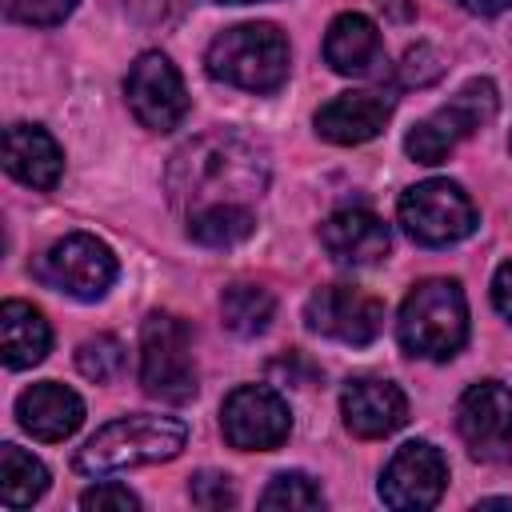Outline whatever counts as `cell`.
Returning a JSON list of instances; mask_svg holds the SVG:
<instances>
[{
	"label": "cell",
	"instance_id": "cell-1",
	"mask_svg": "<svg viewBox=\"0 0 512 512\" xmlns=\"http://www.w3.org/2000/svg\"><path fill=\"white\" fill-rule=\"evenodd\" d=\"M168 200L192 216L204 208H252L268 188V152L236 132H204L172 152Z\"/></svg>",
	"mask_w": 512,
	"mask_h": 512
},
{
	"label": "cell",
	"instance_id": "cell-2",
	"mask_svg": "<svg viewBox=\"0 0 512 512\" xmlns=\"http://www.w3.org/2000/svg\"><path fill=\"white\" fill-rule=\"evenodd\" d=\"M184 440H188V428L176 416H148V412L120 416L88 436V444L76 452V472L112 476L124 468L164 464V460L180 456Z\"/></svg>",
	"mask_w": 512,
	"mask_h": 512
},
{
	"label": "cell",
	"instance_id": "cell-3",
	"mask_svg": "<svg viewBox=\"0 0 512 512\" xmlns=\"http://www.w3.org/2000/svg\"><path fill=\"white\" fill-rule=\"evenodd\" d=\"M396 336L408 356L452 360L468 340V300L464 288L448 276H428L412 284L400 304Z\"/></svg>",
	"mask_w": 512,
	"mask_h": 512
},
{
	"label": "cell",
	"instance_id": "cell-4",
	"mask_svg": "<svg viewBox=\"0 0 512 512\" xmlns=\"http://www.w3.org/2000/svg\"><path fill=\"white\" fill-rule=\"evenodd\" d=\"M288 40L276 24L252 20V24H236L224 28L208 52H204V68L212 80H224L232 88L244 92H276L288 80Z\"/></svg>",
	"mask_w": 512,
	"mask_h": 512
},
{
	"label": "cell",
	"instance_id": "cell-5",
	"mask_svg": "<svg viewBox=\"0 0 512 512\" xmlns=\"http://www.w3.org/2000/svg\"><path fill=\"white\" fill-rule=\"evenodd\" d=\"M196 380L192 328L172 312H148L140 324V388L160 404H188Z\"/></svg>",
	"mask_w": 512,
	"mask_h": 512
},
{
	"label": "cell",
	"instance_id": "cell-6",
	"mask_svg": "<svg viewBox=\"0 0 512 512\" xmlns=\"http://www.w3.org/2000/svg\"><path fill=\"white\" fill-rule=\"evenodd\" d=\"M500 96L496 84L476 76L464 88H456V96H448V104H440L436 112H428L424 120L412 124V132L404 136V152L416 164H440L448 160L472 132H480L484 124L496 120Z\"/></svg>",
	"mask_w": 512,
	"mask_h": 512
},
{
	"label": "cell",
	"instance_id": "cell-7",
	"mask_svg": "<svg viewBox=\"0 0 512 512\" xmlns=\"http://www.w3.org/2000/svg\"><path fill=\"white\" fill-rule=\"evenodd\" d=\"M396 216H400V228L424 248L456 244V240L472 236L476 224H480V212H476L472 196L456 180H420V184H412L400 196Z\"/></svg>",
	"mask_w": 512,
	"mask_h": 512
},
{
	"label": "cell",
	"instance_id": "cell-8",
	"mask_svg": "<svg viewBox=\"0 0 512 512\" xmlns=\"http://www.w3.org/2000/svg\"><path fill=\"white\" fill-rule=\"evenodd\" d=\"M220 432L240 452H272L292 432L288 400L268 384H240L220 404Z\"/></svg>",
	"mask_w": 512,
	"mask_h": 512
},
{
	"label": "cell",
	"instance_id": "cell-9",
	"mask_svg": "<svg viewBox=\"0 0 512 512\" xmlns=\"http://www.w3.org/2000/svg\"><path fill=\"white\" fill-rule=\"evenodd\" d=\"M36 276L48 288L68 292L76 300H100L116 280V256L104 240L88 232H68L40 256Z\"/></svg>",
	"mask_w": 512,
	"mask_h": 512
},
{
	"label": "cell",
	"instance_id": "cell-10",
	"mask_svg": "<svg viewBox=\"0 0 512 512\" xmlns=\"http://www.w3.org/2000/svg\"><path fill=\"white\" fill-rule=\"evenodd\" d=\"M456 432L476 460H512V388L500 380H480L464 388L456 404Z\"/></svg>",
	"mask_w": 512,
	"mask_h": 512
},
{
	"label": "cell",
	"instance_id": "cell-11",
	"mask_svg": "<svg viewBox=\"0 0 512 512\" xmlns=\"http://www.w3.org/2000/svg\"><path fill=\"white\" fill-rule=\"evenodd\" d=\"M124 96H128L132 116L148 132H172L188 116V88L164 52L136 56V64L128 68V80H124Z\"/></svg>",
	"mask_w": 512,
	"mask_h": 512
},
{
	"label": "cell",
	"instance_id": "cell-12",
	"mask_svg": "<svg viewBox=\"0 0 512 512\" xmlns=\"http://www.w3.org/2000/svg\"><path fill=\"white\" fill-rule=\"evenodd\" d=\"M304 324L340 344H372L384 332V300L352 284H328L308 296Z\"/></svg>",
	"mask_w": 512,
	"mask_h": 512
},
{
	"label": "cell",
	"instance_id": "cell-13",
	"mask_svg": "<svg viewBox=\"0 0 512 512\" xmlns=\"http://www.w3.org/2000/svg\"><path fill=\"white\" fill-rule=\"evenodd\" d=\"M448 460L428 440H408L380 472V500L396 512H424L444 496Z\"/></svg>",
	"mask_w": 512,
	"mask_h": 512
},
{
	"label": "cell",
	"instance_id": "cell-14",
	"mask_svg": "<svg viewBox=\"0 0 512 512\" xmlns=\"http://www.w3.org/2000/svg\"><path fill=\"white\" fill-rule=\"evenodd\" d=\"M340 416H344V428L352 436L380 440V436H392L396 428H404V420H408V396L392 380L356 376L340 392Z\"/></svg>",
	"mask_w": 512,
	"mask_h": 512
},
{
	"label": "cell",
	"instance_id": "cell-15",
	"mask_svg": "<svg viewBox=\"0 0 512 512\" xmlns=\"http://www.w3.org/2000/svg\"><path fill=\"white\" fill-rule=\"evenodd\" d=\"M396 112V96L380 88H360V92H340L316 112V132L328 144H364L384 132V124Z\"/></svg>",
	"mask_w": 512,
	"mask_h": 512
},
{
	"label": "cell",
	"instance_id": "cell-16",
	"mask_svg": "<svg viewBox=\"0 0 512 512\" xmlns=\"http://www.w3.org/2000/svg\"><path fill=\"white\" fill-rule=\"evenodd\" d=\"M324 252L344 268H368L380 264L392 248L388 224L368 208H340L320 224Z\"/></svg>",
	"mask_w": 512,
	"mask_h": 512
},
{
	"label": "cell",
	"instance_id": "cell-17",
	"mask_svg": "<svg viewBox=\"0 0 512 512\" xmlns=\"http://www.w3.org/2000/svg\"><path fill=\"white\" fill-rule=\"evenodd\" d=\"M16 420L32 440L56 444L84 424V400L56 380H40L16 396Z\"/></svg>",
	"mask_w": 512,
	"mask_h": 512
},
{
	"label": "cell",
	"instance_id": "cell-18",
	"mask_svg": "<svg viewBox=\"0 0 512 512\" xmlns=\"http://www.w3.org/2000/svg\"><path fill=\"white\" fill-rule=\"evenodd\" d=\"M324 60L340 76H380L388 64L380 28L360 12H340L324 32Z\"/></svg>",
	"mask_w": 512,
	"mask_h": 512
},
{
	"label": "cell",
	"instance_id": "cell-19",
	"mask_svg": "<svg viewBox=\"0 0 512 512\" xmlns=\"http://www.w3.org/2000/svg\"><path fill=\"white\" fill-rule=\"evenodd\" d=\"M4 168L20 184L52 192L64 176V152L40 124H12L4 132Z\"/></svg>",
	"mask_w": 512,
	"mask_h": 512
},
{
	"label": "cell",
	"instance_id": "cell-20",
	"mask_svg": "<svg viewBox=\"0 0 512 512\" xmlns=\"http://www.w3.org/2000/svg\"><path fill=\"white\" fill-rule=\"evenodd\" d=\"M52 348V328L40 308L24 300H4L0 304V356L8 368H32L48 356Z\"/></svg>",
	"mask_w": 512,
	"mask_h": 512
},
{
	"label": "cell",
	"instance_id": "cell-21",
	"mask_svg": "<svg viewBox=\"0 0 512 512\" xmlns=\"http://www.w3.org/2000/svg\"><path fill=\"white\" fill-rule=\"evenodd\" d=\"M48 492V468L24 452L20 444L0 448V504L4 508H28Z\"/></svg>",
	"mask_w": 512,
	"mask_h": 512
},
{
	"label": "cell",
	"instance_id": "cell-22",
	"mask_svg": "<svg viewBox=\"0 0 512 512\" xmlns=\"http://www.w3.org/2000/svg\"><path fill=\"white\" fill-rule=\"evenodd\" d=\"M220 316H224V328L228 332H236V336H260L272 324V316H276V296L264 284L236 280L220 296Z\"/></svg>",
	"mask_w": 512,
	"mask_h": 512
},
{
	"label": "cell",
	"instance_id": "cell-23",
	"mask_svg": "<svg viewBox=\"0 0 512 512\" xmlns=\"http://www.w3.org/2000/svg\"><path fill=\"white\" fill-rule=\"evenodd\" d=\"M256 228V208H204L184 216V232L204 248H232Z\"/></svg>",
	"mask_w": 512,
	"mask_h": 512
},
{
	"label": "cell",
	"instance_id": "cell-24",
	"mask_svg": "<svg viewBox=\"0 0 512 512\" xmlns=\"http://www.w3.org/2000/svg\"><path fill=\"white\" fill-rule=\"evenodd\" d=\"M260 508L312 512V508H324V492L308 472H276L268 480V488L260 492Z\"/></svg>",
	"mask_w": 512,
	"mask_h": 512
},
{
	"label": "cell",
	"instance_id": "cell-25",
	"mask_svg": "<svg viewBox=\"0 0 512 512\" xmlns=\"http://www.w3.org/2000/svg\"><path fill=\"white\" fill-rule=\"evenodd\" d=\"M76 368H80V376H88L96 384H108V380H116L124 372V344L116 336H108V332L88 336L76 348Z\"/></svg>",
	"mask_w": 512,
	"mask_h": 512
},
{
	"label": "cell",
	"instance_id": "cell-26",
	"mask_svg": "<svg viewBox=\"0 0 512 512\" xmlns=\"http://www.w3.org/2000/svg\"><path fill=\"white\" fill-rule=\"evenodd\" d=\"M76 0H4V12L8 20L16 24H32V28H52V24H64L72 16Z\"/></svg>",
	"mask_w": 512,
	"mask_h": 512
},
{
	"label": "cell",
	"instance_id": "cell-27",
	"mask_svg": "<svg viewBox=\"0 0 512 512\" xmlns=\"http://www.w3.org/2000/svg\"><path fill=\"white\" fill-rule=\"evenodd\" d=\"M440 76H444V56H440L432 44L408 48L404 60H400V68H396V80H400L404 88H424V84H432V80H440Z\"/></svg>",
	"mask_w": 512,
	"mask_h": 512
},
{
	"label": "cell",
	"instance_id": "cell-28",
	"mask_svg": "<svg viewBox=\"0 0 512 512\" xmlns=\"http://www.w3.org/2000/svg\"><path fill=\"white\" fill-rule=\"evenodd\" d=\"M188 496H192V504L196 508H204V512H220V508H232L236 504V488H232V476H224V472H196L192 480H188Z\"/></svg>",
	"mask_w": 512,
	"mask_h": 512
},
{
	"label": "cell",
	"instance_id": "cell-29",
	"mask_svg": "<svg viewBox=\"0 0 512 512\" xmlns=\"http://www.w3.org/2000/svg\"><path fill=\"white\" fill-rule=\"evenodd\" d=\"M80 508H88V512H136L140 496L132 488L116 484V480H104V484L80 492Z\"/></svg>",
	"mask_w": 512,
	"mask_h": 512
},
{
	"label": "cell",
	"instance_id": "cell-30",
	"mask_svg": "<svg viewBox=\"0 0 512 512\" xmlns=\"http://www.w3.org/2000/svg\"><path fill=\"white\" fill-rule=\"evenodd\" d=\"M492 304L504 320H512V260H504L492 276Z\"/></svg>",
	"mask_w": 512,
	"mask_h": 512
},
{
	"label": "cell",
	"instance_id": "cell-31",
	"mask_svg": "<svg viewBox=\"0 0 512 512\" xmlns=\"http://www.w3.org/2000/svg\"><path fill=\"white\" fill-rule=\"evenodd\" d=\"M456 4L472 16H500L504 8H512V0H456Z\"/></svg>",
	"mask_w": 512,
	"mask_h": 512
},
{
	"label": "cell",
	"instance_id": "cell-32",
	"mask_svg": "<svg viewBox=\"0 0 512 512\" xmlns=\"http://www.w3.org/2000/svg\"><path fill=\"white\" fill-rule=\"evenodd\" d=\"M216 4H256V0H216Z\"/></svg>",
	"mask_w": 512,
	"mask_h": 512
},
{
	"label": "cell",
	"instance_id": "cell-33",
	"mask_svg": "<svg viewBox=\"0 0 512 512\" xmlns=\"http://www.w3.org/2000/svg\"><path fill=\"white\" fill-rule=\"evenodd\" d=\"M508 148H512V140H508Z\"/></svg>",
	"mask_w": 512,
	"mask_h": 512
}]
</instances>
